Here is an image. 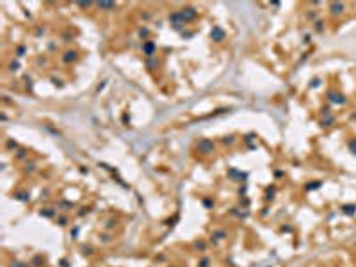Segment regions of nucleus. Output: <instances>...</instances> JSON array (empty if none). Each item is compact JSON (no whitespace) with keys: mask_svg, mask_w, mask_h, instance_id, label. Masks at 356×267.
<instances>
[{"mask_svg":"<svg viewBox=\"0 0 356 267\" xmlns=\"http://www.w3.org/2000/svg\"><path fill=\"white\" fill-rule=\"evenodd\" d=\"M329 100L333 102V103H344L345 102V98H344V94L340 93H335V91H331L329 93Z\"/></svg>","mask_w":356,"mask_h":267,"instance_id":"nucleus-1","label":"nucleus"},{"mask_svg":"<svg viewBox=\"0 0 356 267\" xmlns=\"http://www.w3.org/2000/svg\"><path fill=\"white\" fill-rule=\"evenodd\" d=\"M329 9H331V13H333V14H340L344 11V5L335 2V4H331V5H329Z\"/></svg>","mask_w":356,"mask_h":267,"instance_id":"nucleus-2","label":"nucleus"},{"mask_svg":"<svg viewBox=\"0 0 356 267\" xmlns=\"http://www.w3.org/2000/svg\"><path fill=\"white\" fill-rule=\"evenodd\" d=\"M356 210V207H353V205H347V207H344V212L345 214H353Z\"/></svg>","mask_w":356,"mask_h":267,"instance_id":"nucleus-3","label":"nucleus"},{"mask_svg":"<svg viewBox=\"0 0 356 267\" xmlns=\"http://www.w3.org/2000/svg\"><path fill=\"white\" fill-rule=\"evenodd\" d=\"M349 148H351L353 153H356V141H351V143H349Z\"/></svg>","mask_w":356,"mask_h":267,"instance_id":"nucleus-4","label":"nucleus"},{"mask_svg":"<svg viewBox=\"0 0 356 267\" xmlns=\"http://www.w3.org/2000/svg\"><path fill=\"white\" fill-rule=\"evenodd\" d=\"M100 7H114V4H109V2H100Z\"/></svg>","mask_w":356,"mask_h":267,"instance_id":"nucleus-5","label":"nucleus"},{"mask_svg":"<svg viewBox=\"0 0 356 267\" xmlns=\"http://www.w3.org/2000/svg\"><path fill=\"white\" fill-rule=\"evenodd\" d=\"M146 52H148V53L153 52V46H151V45H146Z\"/></svg>","mask_w":356,"mask_h":267,"instance_id":"nucleus-6","label":"nucleus"}]
</instances>
